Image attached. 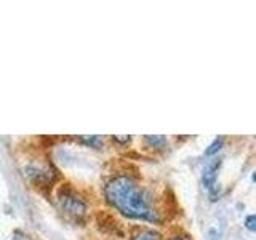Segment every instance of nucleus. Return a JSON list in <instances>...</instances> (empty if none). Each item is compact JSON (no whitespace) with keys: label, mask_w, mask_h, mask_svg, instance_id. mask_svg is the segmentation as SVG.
I'll return each instance as SVG.
<instances>
[{"label":"nucleus","mask_w":256,"mask_h":240,"mask_svg":"<svg viewBox=\"0 0 256 240\" xmlns=\"http://www.w3.org/2000/svg\"><path fill=\"white\" fill-rule=\"evenodd\" d=\"M106 197L110 205H114L120 213L128 218L156 221L157 216L152 210L149 197L144 190L128 176H117L106 186Z\"/></svg>","instance_id":"1"},{"label":"nucleus","mask_w":256,"mask_h":240,"mask_svg":"<svg viewBox=\"0 0 256 240\" xmlns=\"http://www.w3.org/2000/svg\"><path fill=\"white\" fill-rule=\"evenodd\" d=\"M60 202L61 206L66 210L69 214H74V216H80L85 213V204L84 200L80 198L78 196H76L74 192L70 190H62L61 196H60Z\"/></svg>","instance_id":"2"},{"label":"nucleus","mask_w":256,"mask_h":240,"mask_svg":"<svg viewBox=\"0 0 256 240\" xmlns=\"http://www.w3.org/2000/svg\"><path fill=\"white\" fill-rule=\"evenodd\" d=\"M218 166H220V162H214L212 165H208L205 168V173H204V184L206 188H212V184L216 178V172H218Z\"/></svg>","instance_id":"3"},{"label":"nucleus","mask_w":256,"mask_h":240,"mask_svg":"<svg viewBox=\"0 0 256 240\" xmlns=\"http://www.w3.org/2000/svg\"><path fill=\"white\" fill-rule=\"evenodd\" d=\"M133 240H158V236L154 230H141L133 237Z\"/></svg>","instance_id":"4"},{"label":"nucleus","mask_w":256,"mask_h":240,"mask_svg":"<svg viewBox=\"0 0 256 240\" xmlns=\"http://www.w3.org/2000/svg\"><path fill=\"white\" fill-rule=\"evenodd\" d=\"M221 146H222V138H218V140H214L210 146H208V149L205 150V154L206 156H213L214 152H218L220 149H221Z\"/></svg>","instance_id":"5"},{"label":"nucleus","mask_w":256,"mask_h":240,"mask_svg":"<svg viewBox=\"0 0 256 240\" xmlns=\"http://www.w3.org/2000/svg\"><path fill=\"white\" fill-rule=\"evenodd\" d=\"M84 141L86 142V144H93V146H98V144L102 141L100 136H92V138H84Z\"/></svg>","instance_id":"6"},{"label":"nucleus","mask_w":256,"mask_h":240,"mask_svg":"<svg viewBox=\"0 0 256 240\" xmlns=\"http://www.w3.org/2000/svg\"><path fill=\"white\" fill-rule=\"evenodd\" d=\"M246 228L250 229V230L254 229V216H253V214H252V216H248V218H246Z\"/></svg>","instance_id":"7"},{"label":"nucleus","mask_w":256,"mask_h":240,"mask_svg":"<svg viewBox=\"0 0 256 240\" xmlns=\"http://www.w3.org/2000/svg\"><path fill=\"white\" fill-rule=\"evenodd\" d=\"M170 240H184L182 237H174V238H170Z\"/></svg>","instance_id":"8"}]
</instances>
